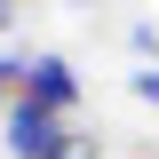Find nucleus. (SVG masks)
<instances>
[{
    "label": "nucleus",
    "instance_id": "1",
    "mask_svg": "<svg viewBox=\"0 0 159 159\" xmlns=\"http://www.w3.org/2000/svg\"><path fill=\"white\" fill-rule=\"evenodd\" d=\"M24 103H40V111H72L80 103V72H72V56H56V48H40V56H24Z\"/></svg>",
    "mask_w": 159,
    "mask_h": 159
},
{
    "label": "nucleus",
    "instance_id": "2",
    "mask_svg": "<svg viewBox=\"0 0 159 159\" xmlns=\"http://www.w3.org/2000/svg\"><path fill=\"white\" fill-rule=\"evenodd\" d=\"M0 135H8V159H56V143L72 135L56 111H40V103H24L16 96V111L0 119Z\"/></svg>",
    "mask_w": 159,
    "mask_h": 159
},
{
    "label": "nucleus",
    "instance_id": "3",
    "mask_svg": "<svg viewBox=\"0 0 159 159\" xmlns=\"http://www.w3.org/2000/svg\"><path fill=\"white\" fill-rule=\"evenodd\" d=\"M16 96H24V56H8V48H0V119L16 111Z\"/></svg>",
    "mask_w": 159,
    "mask_h": 159
},
{
    "label": "nucleus",
    "instance_id": "4",
    "mask_svg": "<svg viewBox=\"0 0 159 159\" xmlns=\"http://www.w3.org/2000/svg\"><path fill=\"white\" fill-rule=\"evenodd\" d=\"M127 96H135V103H159V56H143L135 72H127Z\"/></svg>",
    "mask_w": 159,
    "mask_h": 159
},
{
    "label": "nucleus",
    "instance_id": "5",
    "mask_svg": "<svg viewBox=\"0 0 159 159\" xmlns=\"http://www.w3.org/2000/svg\"><path fill=\"white\" fill-rule=\"evenodd\" d=\"M56 159H103V143H96V135H64V143H56Z\"/></svg>",
    "mask_w": 159,
    "mask_h": 159
},
{
    "label": "nucleus",
    "instance_id": "6",
    "mask_svg": "<svg viewBox=\"0 0 159 159\" xmlns=\"http://www.w3.org/2000/svg\"><path fill=\"white\" fill-rule=\"evenodd\" d=\"M0 16H8V0H0Z\"/></svg>",
    "mask_w": 159,
    "mask_h": 159
}]
</instances>
